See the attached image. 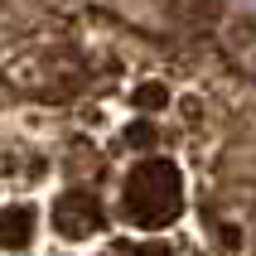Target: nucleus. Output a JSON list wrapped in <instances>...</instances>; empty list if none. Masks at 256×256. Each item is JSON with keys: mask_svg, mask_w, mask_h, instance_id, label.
<instances>
[{"mask_svg": "<svg viewBox=\"0 0 256 256\" xmlns=\"http://www.w3.org/2000/svg\"><path fill=\"white\" fill-rule=\"evenodd\" d=\"M140 102H145V106H150V112H160V106H164V87H160V82L140 87Z\"/></svg>", "mask_w": 256, "mask_h": 256, "instance_id": "20e7f679", "label": "nucleus"}, {"mask_svg": "<svg viewBox=\"0 0 256 256\" xmlns=\"http://www.w3.org/2000/svg\"><path fill=\"white\" fill-rule=\"evenodd\" d=\"M102 222H106V213L92 194H68L58 203V232H68V237H92V232H102Z\"/></svg>", "mask_w": 256, "mask_h": 256, "instance_id": "f03ea898", "label": "nucleus"}, {"mask_svg": "<svg viewBox=\"0 0 256 256\" xmlns=\"http://www.w3.org/2000/svg\"><path fill=\"white\" fill-rule=\"evenodd\" d=\"M29 242H34V208H24V203L0 208V246L5 252H24Z\"/></svg>", "mask_w": 256, "mask_h": 256, "instance_id": "7ed1b4c3", "label": "nucleus"}, {"mask_svg": "<svg viewBox=\"0 0 256 256\" xmlns=\"http://www.w3.org/2000/svg\"><path fill=\"white\" fill-rule=\"evenodd\" d=\"M130 256H174L164 242H145V246H130Z\"/></svg>", "mask_w": 256, "mask_h": 256, "instance_id": "423d86ee", "label": "nucleus"}, {"mask_svg": "<svg viewBox=\"0 0 256 256\" xmlns=\"http://www.w3.org/2000/svg\"><path fill=\"white\" fill-rule=\"evenodd\" d=\"M126 213L130 222H140V228H170L174 218L184 213V174L179 164L164 155H150L140 160L126 179Z\"/></svg>", "mask_w": 256, "mask_h": 256, "instance_id": "f257e3e1", "label": "nucleus"}, {"mask_svg": "<svg viewBox=\"0 0 256 256\" xmlns=\"http://www.w3.org/2000/svg\"><path fill=\"white\" fill-rule=\"evenodd\" d=\"M126 140H130V145H140V150H145V145L155 140V130L145 126V121H136V126H130V130H126Z\"/></svg>", "mask_w": 256, "mask_h": 256, "instance_id": "39448f33", "label": "nucleus"}]
</instances>
